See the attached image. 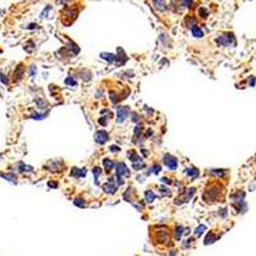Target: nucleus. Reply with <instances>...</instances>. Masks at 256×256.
Masks as SVG:
<instances>
[{"mask_svg": "<svg viewBox=\"0 0 256 256\" xmlns=\"http://www.w3.org/2000/svg\"><path fill=\"white\" fill-rule=\"evenodd\" d=\"M0 77H2L0 80H2L3 83H8V82H9V81H8V78H5V76H0Z\"/></svg>", "mask_w": 256, "mask_h": 256, "instance_id": "nucleus-34", "label": "nucleus"}, {"mask_svg": "<svg viewBox=\"0 0 256 256\" xmlns=\"http://www.w3.org/2000/svg\"><path fill=\"white\" fill-rule=\"evenodd\" d=\"M23 72H24V67L22 64H19L18 67L15 68V71H14V80H21L22 77H23Z\"/></svg>", "mask_w": 256, "mask_h": 256, "instance_id": "nucleus-10", "label": "nucleus"}, {"mask_svg": "<svg viewBox=\"0 0 256 256\" xmlns=\"http://www.w3.org/2000/svg\"><path fill=\"white\" fill-rule=\"evenodd\" d=\"M128 112H130V109H128V106H121V108H118V117H117V122L118 123H122L124 122V119L127 118L128 115Z\"/></svg>", "mask_w": 256, "mask_h": 256, "instance_id": "nucleus-6", "label": "nucleus"}, {"mask_svg": "<svg viewBox=\"0 0 256 256\" xmlns=\"http://www.w3.org/2000/svg\"><path fill=\"white\" fill-rule=\"evenodd\" d=\"M211 174H218V175H221L224 173V170H210Z\"/></svg>", "mask_w": 256, "mask_h": 256, "instance_id": "nucleus-29", "label": "nucleus"}, {"mask_svg": "<svg viewBox=\"0 0 256 256\" xmlns=\"http://www.w3.org/2000/svg\"><path fill=\"white\" fill-rule=\"evenodd\" d=\"M154 4H155L156 8H158V9H160V10H165V9H167V6H165V3H164V2H154Z\"/></svg>", "mask_w": 256, "mask_h": 256, "instance_id": "nucleus-23", "label": "nucleus"}, {"mask_svg": "<svg viewBox=\"0 0 256 256\" xmlns=\"http://www.w3.org/2000/svg\"><path fill=\"white\" fill-rule=\"evenodd\" d=\"M133 122H137V114L133 113Z\"/></svg>", "mask_w": 256, "mask_h": 256, "instance_id": "nucleus-39", "label": "nucleus"}, {"mask_svg": "<svg viewBox=\"0 0 256 256\" xmlns=\"http://www.w3.org/2000/svg\"><path fill=\"white\" fill-rule=\"evenodd\" d=\"M110 151H112V152H117V151H119V147H117V146H112V147H110Z\"/></svg>", "mask_w": 256, "mask_h": 256, "instance_id": "nucleus-33", "label": "nucleus"}, {"mask_svg": "<svg viewBox=\"0 0 256 256\" xmlns=\"http://www.w3.org/2000/svg\"><path fill=\"white\" fill-rule=\"evenodd\" d=\"M161 182H164V183H170V179H168L167 177H164V178H161Z\"/></svg>", "mask_w": 256, "mask_h": 256, "instance_id": "nucleus-35", "label": "nucleus"}, {"mask_svg": "<svg viewBox=\"0 0 256 256\" xmlns=\"http://www.w3.org/2000/svg\"><path fill=\"white\" fill-rule=\"evenodd\" d=\"M101 58L105 59V60H108L109 63H113L115 60V56L113 54H110V53H101Z\"/></svg>", "mask_w": 256, "mask_h": 256, "instance_id": "nucleus-13", "label": "nucleus"}, {"mask_svg": "<svg viewBox=\"0 0 256 256\" xmlns=\"http://www.w3.org/2000/svg\"><path fill=\"white\" fill-rule=\"evenodd\" d=\"M117 188L118 187L113 183H110V182H108V183H105L104 186H102V190H104L105 192H108V193H115Z\"/></svg>", "mask_w": 256, "mask_h": 256, "instance_id": "nucleus-9", "label": "nucleus"}, {"mask_svg": "<svg viewBox=\"0 0 256 256\" xmlns=\"http://www.w3.org/2000/svg\"><path fill=\"white\" fill-rule=\"evenodd\" d=\"M199 13H201V14H202L204 18H206V17H208V10H205L204 8H201V9L199 10Z\"/></svg>", "mask_w": 256, "mask_h": 256, "instance_id": "nucleus-31", "label": "nucleus"}, {"mask_svg": "<svg viewBox=\"0 0 256 256\" xmlns=\"http://www.w3.org/2000/svg\"><path fill=\"white\" fill-rule=\"evenodd\" d=\"M145 196H146V201H149V202L154 201V199H155V195L152 193V191H146Z\"/></svg>", "mask_w": 256, "mask_h": 256, "instance_id": "nucleus-20", "label": "nucleus"}, {"mask_svg": "<svg viewBox=\"0 0 256 256\" xmlns=\"http://www.w3.org/2000/svg\"><path fill=\"white\" fill-rule=\"evenodd\" d=\"M49 187H58L56 182H49Z\"/></svg>", "mask_w": 256, "mask_h": 256, "instance_id": "nucleus-36", "label": "nucleus"}, {"mask_svg": "<svg viewBox=\"0 0 256 256\" xmlns=\"http://www.w3.org/2000/svg\"><path fill=\"white\" fill-rule=\"evenodd\" d=\"M74 205H76V206H80V208H85V206H86V201H83L82 199H76L74 200Z\"/></svg>", "mask_w": 256, "mask_h": 256, "instance_id": "nucleus-21", "label": "nucleus"}, {"mask_svg": "<svg viewBox=\"0 0 256 256\" xmlns=\"http://www.w3.org/2000/svg\"><path fill=\"white\" fill-rule=\"evenodd\" d=\"M99 122H100L101 124H106V121H105V119H104V118H101V119H100V121H99Z\"/></svg>", "mask_w": 256, "mask_h": 256, "instance_id": "nucleus-38", "label": "nucleus"}, {"mask_svg": "<svg viewBox=\"0 0 256 256\" xmlns=\"http://www.w3.org/2000/svg\"><path fill=\"white\" fill-rule=\"evenodd\" d=\"M219 195H220V187L215 183H213L206 187V190H205L202 195V199L206 202H215L219 199Z\"/></svg>", "mask_w": 256, "mask_h": 256, "instance_id": "nucleus-1", "label": "nucleus"}, {"mask_svg": "<svg viewBox=\"0 0 256 256\" xmlns=\"http://www.w3.org/2000/svg\"><path fill=\"white\" fill-rule=\"evenodd\" d=\"M182 234H183V227H182V225H179V227H177V229H175V240H177V241L181 240Z\"/></svg>", "mask_w": 256, "mask_h": 256, "instance_id": "nucleus-17", "label": "nucleus"}, {"mask_svg": "<svg viewBox=\"0 0 256 256\" xmlns=\"http://www.w3.org/2000/svg\"><path fill=\"white\" fill-rule=\"evenodd\" d=\"M100 168L99 167H96V168H93V174H95V183L96 184H99V175H100Z\"/></svg>", "mask_w": 256, "mask_h": 256, "instance_id": "nucleus-22", "label": "nucleus"}, {"mask_svg": "<svg viewBox=\"0 0 256 256\" xmlns=\"http://www.w3.org/2000/svg\"><path fill=\"white\" fill-rule=\"evenodd\" d=\"M85 174H86V169H77V168L72 169L73 177H85Z\"/></svg>", "mask_w": 256, "mask_h": 256, "instance_id": "nucleus-12", "label": "nucleus"}, {"mask_svg": "<svg viewBox=\"0 0 256 256\" xmlns=\"http://www.w3.org/2000/svg\"><path fill=\"white\" fill-rule=\"evenodd\" d=\"M117 175H118V177H122V175L128 177V175H130L128 168H127V165H126L124 163H118V164H117Z\"/></svg>", "mask_w": 256, "mask_h": 256, "instance_id": "nucleus-8", "label": "nucleus"}, {"mask_svg": "<svg viewBox=\"0 0 256 256\" xmlns=\"http://www.w3.org/2000/svg\"><path fill=\"white\" fill-rule=\"evenodd\" d=\"M35 71H36V69H35V67L32 65V67H31V76H32V77L35 76Z\"/></svg>", "mask_w": 256, "mask_h": 256, "instance_id": "nucleus-37", "label": "nucleus"}, {"mask_svg": "<svg viewBox=\"0 0 256 256\" xmlns=\"http://www.w3.org/2000/svg\"><path fill=\"white\" fill-rule=\"evenodd\" d=\"M160 170H161L160 165H154V167H152V170H151V172H152V173H156V174H158V173L160 172ZM151 172H150V173H151Z\"/></svg>", "mask_w": 256, "mask_h": 256, "instance_id": "nucleus-26", "label": "nucleus"}, {"mask_svg": "<svg viewBox=\"0 0 256 256\" xmlns=\"http://www.w3.org/2000/svg\"><path fill=\"white\" fill-rule=\"evenodd\" d=\"M108 140H109V134H108L105 131H97V132L95 133V141H96L97 143L102 145V143H105Z\"/></svg>", "mask_w": 256, "mask_h": 256, "instance_id": "nucleus-7", "label": "nucleus"}, {"mask_svg": "<svg viewBox=\"0 0 256 256\" xmlns=\"http://www.w3.org/2000/svg\"><path fill=\"white\" fill-rule=\"evenodd\" d=\"M193 193H195V188H188V190H186V192L184 193H182L181 196H178V199L175 200V205H181V204H183V202H186V201H188L192 196H193Z\"/></svg>", "mask_w": 256, "mask_h": 256, "instance_id": "nucleus-4", "label": "nucleus"}, {"mask_svg": "<svg viewBox=\"0 0 256 256\" xmlns=\"http://www.w3.org/2000/svg\"><path fill=\"white\" fill-rule=\"evenodd\" d=\"M233 41H234L233 35L227 33V35H221L217 39V44L219 46H228V45H230V42H233Z\"/></svg>", "mask_w": 256, "mask_h": 256, "instance_id": "nucleus-3", "label": "nucleus"}, {"mask_svg": "<svg viewBox=\"0 0 256 256\" xmlns=\"http://www.w3.org/2000/svg\"><path fill=\"white\" fill-rule=\"evenodd\" d=\"M218 236H214L213 233H210L208 237H206V240H205V245H209V243H213V242H215L218 240Z\"/></svg>", "mask_w": 256, "mask_h": 256, "instance_id": "nucleus-16", "label": "nucleus"}, {"mask_svg": "<svg viewBox=\"0 0 256 256\" xmlns=\"http://www.w3.org/2000/svg\"><path fill=\"white\" fill-rule=\"evenodd\" d=\"M164 163L169 169H172V170L177 169V159L172 155H169V154L164 155Z\"/></svg>", "mask_w": 256, "mask_h": 256, "instance_id": "nucleus-5", "label": "nucleus"}, {"mask_svg": "<svg viewBox=\"0 0 256 256\" xmlns=\"http://www.w3.org/2000/svg\"><path fill=\"white\" fill-rule=\"evenodd\" d=\"M155 233L156 234H151V237L155 242L159 241V243H167L170 238V233H169L168 228H165V227H159L158 230H155Z\"/></svg>", "mask_w": 256, "mask_h": 256, "instance_id": "nucleus-2", "label": "nucleus"}, {"mask_svg": "<svg viewBox=\"0 0 256 256\" xmlns=\"http://www.w3.org/2000/svg\"><path fill=\"white\" fill-rule=\"evenodd\" d=\"M205 229H206V227H205V225L197 227V228H196V230H195V234H196V236H201V234L204 233V230H205Z\"/></svg>", "mask_w": 256, "mask_h": 256, "instance_id": "nucleus-24", "label": "nucleus"}, {"mask_svg": "<svg viewBox=\"0 0 256 256\" xmlns=\"http://www.w3.org/2000/svg\"><path fill=\"white\" fill-rule=\"evenodd\" d=\"M186 174L190 175V177H192V178H196V177L199 175V170L195 169V168H188V169L186 170Z\"/></svg>", "mask_w": 256, "mask_h": 256, "instance_id": "nucleus-14", "label": "nucleus"}, {"mask_svg": "<svg viewBox=\"0 0 256 256\" xmlns=\"http://www.w3.org/2000/svg\"><path fill=\"white\" fill-rule=\"evenodd\" d=\"M118 53H119V55L117 56V59H121V60L118 62V64H121V65H122V64H124V63L127 62V56H126V54H124L123 49H121V47L118 49Z\"/></svg>", "mask_w": 256, "mask_h": 256, "instance_id": "nucleus-11", "label": "nucleus"}, {"mask_svg": "<svg viewBox=\"0 0 256 256\" xmlns=\"http://www.w3.org/2000/svg\"><path fill=\"white\" fill-rule=\"evenodd\" d=\"M32 118L33 119H39V121H40V119H44L45 115L44 114H35V115H32Z\"/></svg>", "mask_w": 256, "mask_h": 256, "instance_id": "nucleus-30", "label": "nucleus"}, {"mask_svg": "<svg viewBox=\"0 0 256 256\" xmlns=\"http://www.w3.org/2000/svg\"><path fill=\"white\" fill-rule=\"evenodd\" d=\"M104 167H105V170L106 172H109V170H112L113 167H114V163L112 160H109V159H104Z\"/></svg>", "mask_w": 256, "mask_h": 256, "instance_id": "nucleus-15", "label": "nucleus"}, {"mask_svg": "<svg viewBox=\"0 0 256 256\" xmlns=\"http://www.w3.org/2000/svg\"><path fill=\"white\" fill-rule=\"evenodd\" d=\"M65 83H67V85H71V86H76V85H77V81H74L72 77H67V78H65Z\"/></svg>", "mask_w": 256, "mask_h": 256, "instance_id": "nucleus-25", "label": "nucleus"}, {"mask_svg": "<svg viewBox=\"0 0 256 256\" xmlns=\"http://www.w3.org/2000/svg\"><path fill=\"white\" fill-rule=\"evenodd\" d=\"M191 30H192V35H193L195 37H202V31H201L199 27H196V26H195V27L191 28Z\"/></svg>", "mask_w": 256, "mask_h": 256, "instance_id": "nucleus-18", "label": "nucleus"}, {"mask_svg": "<svg viewBox=\"0 0 256 256\" xmlns=\"http://www.w3.org/2000/svg\"><path fill=\"white\" fill-rule=\"evenodd\" d=\"M141 131H142V126H137L134 130V136H137V133H140Z\"/></svg>", "mask_w": 256, "mask_h": 256, "instance_id": "nucleus-32", "label": "nucleus"}, {"mask_svg": "<svg viewBox=\"0 0 256 256\" xmlns=\"http://www.w3.org/2000/svg\"><path fill=\"white\" fill-rule=\"evenodd\" d=\"M160 192L163 193V195H167V196H169L170 195V191H168L165 187H160Z\"/></svg>", "mask_w": 256, "mask_h": 256, "instance_id": "nucleus-27", "label": "nucleus"}, {"mask_svg": "<svg viewBox=\"0 0 256 256\" xmlns=\"http://www.w3.org/2000/svg\"><path fill=\"white\" fill-rule=\"evenodd\" d=\"M192 241H193V238H188V240H187V241H186V243L183 245V247H184V249H187V247H188V246H191Z\"/></svg>", "mask_w": 256, "mask_h": 256, "instance_id": "nucleus-28", "label": "nucleus"}, {"mask_svg": "<svg viewBox=\"0 0 256 256\" xmlns=\"http://www.w3.org/2000/svg\"><path fill=\"white\" fill-rule=\"evenodd\" d=\"M2 175L6 179V181H10V182H13V183L17 182V177H15L13 173H12V174H3V173H2Z\"/></svg>", "mask_w": 256, "mask_h": 256, "instance_id": "nucleus-19", "label": "nucleus"}]
</instances>
